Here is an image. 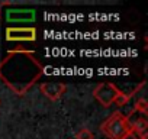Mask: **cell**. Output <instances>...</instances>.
<instances>
[{
	"label": "cell",
	"mask_w": 148,
	"mask_h": 139,
	"mask_svg": "<svg viewBox=\"0 0 148 139\" xmlns=\"http://www.w3.org/2000/svg\"><path fill=\"white\" fill-rule=\"evenodd\" d=\"M123 139H147V135H138V133H135V132L131 129V132H129Z\"/></svg>",
	"instance_id": "11"
},
{
	"label": "cell",
	"mask_w": 148,
	"mask_h": 139,
	"mask_svg": "<svg viewBox=\"0 0 148 139\" xmlns=\"http://www.w3.org/2000/svg\"><path fill=\"white\" fill-rule=\"evenodd\" d=\"M39 90L51 102H57L67 91V84H64V83H42L39 86Z\"/></svg>",
	"instance_id": "5"
},
{
	"label": "cell",
	"mask_w": 148,
	"mask_h": 139,
	"mask_svg": "<svg viewBox=\"0 0 148 139\" xmlns=\"http://www.w3.org/2000/svg\"><path fill=\"white\" fill-rule=\"evenodd\" d=\"M131 129H132L135 133H138V135H145V132H147V129H148V122H147V119H145V117H138L136 122H135L134 125H131Z\"/></svg>",
	"instance_id": "8"
},
{
	"label": "cell",
	"mask_w": 148,
	"mask_h": 139,
	"mask_svg": "<svg viewBox=\"0 0 148 139\" xmlns=\"http://www.w3.org/2000/svg\"><path fill=\"white\" fill-rule=\"evenodd\" d=\"M100 130L109 139H123L131 132L129 117L121 110H116L100 125Z\"/></svg>",
	"instance_id": "2"
},
{
	"label": "cell",
	"mask_w": 148,
	"mask_h": 139,
	"mask_svg": "<svg viewBox=\"0 0 148 139\" xmlns=\"http://www.w3.org/2000/svg\"><path fill=\"white\" fill-rule=\"evenodd\" d=\"M119 89L113 84V83H100L95 87L93 90V96L95 99L105 107H109L113 104L116 96L119 94Z\"/></svg>",
	"instance_id": "3"
},
{
	"label": "cell",
	"mask_w": 148,
	"mask_h": 139,
	"mask_svg": "<svg viewBox=\"0 0 148 139\" xmlns=\"http://www.w3.org/2000/svg\"><path fill=\"white\" fill-rule=\"evenodd\" d=\"M76 139H95V135L89 129H82L76 133Z\"/></svg>",
	"instance_id": "10"
},
{
	"label": "cell",
	"mask_w": 148,
	"mask_h": 139,
	"mask_svg": "<svg viewBox=\"0 0 148 139\" xmlns=\"http://www.w3.org/2000/svg\"><path fill=\"white\" fill-rule=\"evenodd\" d=\"M6 39L12 42H34L36 39L35 28H8Z\"/></svg>",
	"instance_id": "4"
},
{
	"label": "cell",
	"mask_w": 148,
	"mask_h": 139,
	"mask_svg": "<svg viewBox=\"0 0 148 139\" xmlns=\"http://www.w3.org/2000/svg\"><path fill=\"white\" fill-rule=\"evenodd\" d=\"M42 74L44 65L34 51L13 49L0 61V80L18 96H25Z\"/></svg>",
	"instance_id": "1"
},
{
	"label": "cell",
	"mask_w": 148,
	"mask_h": 139,
	"mask_svg": "<svg viewBox=\"0 0 148 139\" xmlns=\"http://www.w3.org/2000/svg\"><path fill=\"white\" fill-rule=\"evenodd\" d=\"M6 18H8L9 22H32L35 19V10H29V9H25V10H18V9L8 10L6 12Z\"/></svg>",
	"instance_id": "6"
},
{
	"label": "cell",
	"mask_w": 148,
	"mask_h": 139,
	"mask_svg": "<svg viewBox=\"0 0 148 139\" xmlns=\"http://www.w3.org/2000/svg\"><path fill=\"white\" fill-rule=\"evenodd\" d=\"M132 112H139V113H142V114H147V112H148L147 100H145L144 97H141L139 100H136V103H135V106H134V110H132Z\"/></svg>",
	"instance_id": "9"
},
{
	"label": "cell",
	"mask_w": 148,
	"mask_h": 139,
	"mask_svg": "<svg viewBox=\"0 0 148 139\" xmlns=\"http://www.w3.org/2000/svg\"><path fill=\"white\" fill-rule=\"evenodd\" d=\"M144 84H145V81H141L139 83V86H136V89H134L131 93H123V91H119V94L116 96V99H115V104L118 106V107H122V106H125V104H128V102L131 100V97L135 94V93H138L142 87H144Z\"/></svg>",
	"instance_id": "7"
}]
</instances>
